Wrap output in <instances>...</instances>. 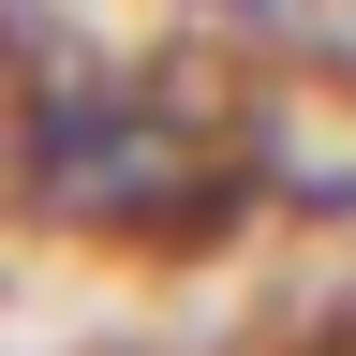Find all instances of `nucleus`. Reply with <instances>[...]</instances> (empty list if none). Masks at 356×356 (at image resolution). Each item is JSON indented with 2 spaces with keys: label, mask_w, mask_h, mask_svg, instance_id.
<instances>
[{
  "label": "nucleus",
  "mask_w": 356,
  "mask_h": 356,
  "mask_svg": "<svg viewBox=\"0 0 356 356\" xmlns=\"http://www.w3.org/2000/svg\"><path fill=\"white\" fill-rule=\"evenodd\" d=\"M178 15H222V30H282L297 0H178Z\"/></svg>",
  "instance_id": "f03ea898"
},
{
  "label": "nucleus",
  "mask_w": 356,
  "mask_h": 356,
  "mask_svg": "<svg viewBox=\"0 0 356 356\" xmlns=\"http://www.w3.org/2000/svg\"><path fill=\"white\" fill-rule=\"evenodd\" d=\"M15 193L44 238H208L238 208V134L178 74H44L15 89Z\"/></svg>",
  "instance_id": "f257e3e1"
}]
</instances>
